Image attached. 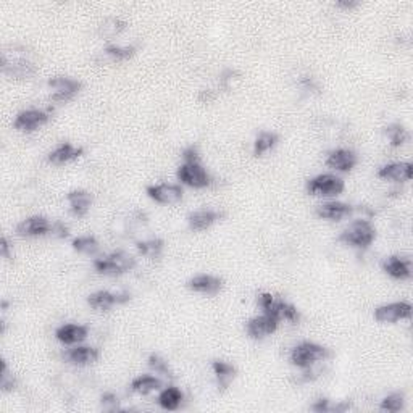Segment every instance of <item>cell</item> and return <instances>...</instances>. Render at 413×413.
<instances>
[{
    "instance_id": "obj_1",
    "label": "cell",
    "mask_w": 413,
    "mask_h": 413,
    "mask_svg": "<svg viewBox=\"0 0 413 413\" xmlns=\"http://www.w3.org/2000/svg\"><path fill=\"white\" fill-rule=\"evenodd\" d=\"M257 304L258 307L264 310V313L276 318L279 323L283 320L297 323L300 320V313L295 305L288 302V300L278 297V295H273L271 293L258 294Z\"/></svg>"
},
{
    "instance_id": "obj_2",
    "label": "cell",
    "mask_w": 413,
    "mask_h": 413,
    "mask_svg": "<svg viewBox=\"0 0 413 413\" xmlns=\"http://www.w3.org/2000/svg\"><path fill=\"white\" fill-rule=\"evenodd\" d=\"M328 357H330V349H326L325 346L317 344V342L304 341L290 350L289 360L294 367L300 370H308L318 363V361L326 360Z\"/></svg>"
},
{
    "instance_id": "obj_3",
    "label": "cell",
    "mask_w": 413,
    "mask_h": 413,
    "mask_svg": "<svg viewBox=\"0 0 413 413\" xmlns=\"http://www.w3.org/2000/svg\"><path fill=\"white\" fill-rule=\"evenodd\" d=\"M136 266V258L125 251L112 252L94 260V268L103 276H121Z\"/></svg>"
},
{
    "instance_id": "obj_4",
    "label": "cell",
    "mask_w": 413,
    "mask_h": 413,
    "mask_svg": "<svg viewBox=\"0 0 413 413\" xmlns=\"http://www.w3.org/2000/svg\"><path fill=\"white\" fill-rule=\"evenodd\" d=\"M377 239V229L368 220H354L344 231L339 234V241L346 246L355 248H367Z\"/></svg>"
},
{
    "instance_id": "obj_5",
    "label": "cell",
    "mask_w": 413,
    "mask_h": 413,
    "mask_svg": "<svg viewBox=\"0 0 413 413\" xmlns=\"http://www.w3.org/2000/svg\"><path fill=\"white\" fill-rule=\"evenodd\" d=\"M344 187V180L337 175H332V173H321V175L313 176L312 180L307 181L308 194L325 197V199H331V197L342 194Z\"/></svg>"
},
{
    "instance_id": "obj_6",
    "label": "cell",
    "mask_w": 413,
    "mask_h": 413,
    "mask_svg": "<svg viewBox=\"0 0 413 413\" xmlns=\"http://www.w3.org/2000/svg\"><path fill=\"white\" fill-rule=\"evenodd\" d=\"M176 176L178 181H181V184L189 186L192 189H204L212 182L210 173L200 162H184L178 168Z\"/></svg>"
},
{
    "instance_id": "obj_7",
    "label": "cell",
    "mask_w": 413,
    "mask_h": 413,
    "mask_svg": "<svg viewBox=\"0 0 413 413\" xmlns=\"http://www.w3.org/2000/svg\"><path fill=\"white\" fill-rule=\"evenodd\" d=\"M412 317V304L401 300V302L384 304L374 310V320L378 323H397L408 320Z\"/></svg>"
},
{
    "instance_id": "obj_8",
    "label": "cell",
    "mask_w": 413,
    "mask_h": 413,
    "mask_svg": "<svg viewBox=\"0 0 413 413\" xmlns=\"http://www.w3.org/2000/svg\"><path fill=\"white\" fill-rule=\"evenodd\" d=\"M49 86L52 89V102L62 103L72 100L76 96L81 89V83L68 76H54L49 79Z\"/></svg>"
},
{
    "instance_id": "obj_9",
    "label": "cell",
    "mask_w": 413,
    "mask_h": 413,
    "mask_svg": "<svg viewBox=\"0 0 413 413\" xmlns=\"http://www.w3.org/2000/svg\"><path fill=\"white\" fill-rule=\"evenodd\" d=\"M52 229H54V222L42 215H32L17 224V234L20 237H42L52 234Z\"/></svg>"
},
{
    "instance_id": "obj_10",
    "label": "cell",
    "mask_w": 413,
    "mask_h": 413,
    "mask_svg": "<svg viewBox=\"0 0 413 413\" xmlns=\"http://www.w3.org/2000/svg\"><path fill=\"white\" fill-rule=\"evenodd\" d=\"M145 192H147V195L153 202L162 205L178 204V202L182 200V195H184L182 187L180 184H173V182H160V184L147 186Z\"/></svg>"
},
{
    "instance_id": "obj_11",
    "label": "cell",
    "mask_w": 413,
    "mask_h": 413,
    "mask_svg": "<svg viewBox=\"0 0 413 413\" xmlns=\"http://www.w3.org/2000/svg\"><path fill=\"white\" fill-rule=\"evenodd\" d=\"M49 114L39 109H28L20 112L13 121V128L20 133H34L41 126H44L49 121Z\"/></svg>"
},
{
    "instance_id": "obj_12",
    "label": "cell",
    "mask_w": 413,
    "mask_h": 413,
    "mask_svg": "<svg viewBox=\"0 0 413 413\" xmlns=\"http://www.w3.org/2000/svg\"><path fill=\"white\" fill-rule=\"evenodd\" d=\"M278 326H279V321L276 320V318L266 315V313H262V315L252 317L251 320L246 323V332L248 337H252V339L260 341L276 332Z\"/></svg>"
},
{
    "instance_id": "obj_13",
    "label": "cell",
    "mask_w": 413,
    "mask_h": 413,
    "mask_svg": "<svg viewBox=\"0 0 413 413\" xmlns=\"http://www.w3.org/2000/svg\"><path fill=\"white\" fill-rule=\"evenodd\" d=\"M131 300V295L128 293H110V290H97V293L91 294L87 297L89 307L98 312H107L114 305L126 304Z\"/></svg>"
},
{
    "instance_id": "obj_14",
    "label": "cell",
    "mask_w": 413,
    "mask_h": 413,
    "mask_svg": "<svg viewBox=\"0 0 413 413\" xmlns=\"http://www.w3.org/2000/svg\"><path fill=\"white\" fill-rule=\"evenodd\" d=\"M357 162V153L350 149H336L331 150L326 157V167L331 170L339 171V173H349L355 168Z\"/></svg>"
},
{
    "instance_id": "obj_15",
    "label": "cell",
    "mask_w": 413,
    "mask_h": 413,
    "mask_svg": "<svg viewBox=\"0 0 413 413\" xmlns=\"http://www.w3.org/2000/svg\"><path fill=\"white\" fill-rule=\"evenodd\" d=\"M354 213V206L346 204V202L330 200L317 206V215L328 222H342Z\"/></svg>"
},
{
    "instance_id": "obj_16",
    "label": "cell",
    "mask_w": 413,
    "mask_h": 413,
    "mask_svg": "<svg viewBox=\"0 0 413 413\" xmlns=\"http://www.w3.org/2000/svg\"><path fill=\"white\" fill-rule=\"evenodd\" d=\"M187 288H189L192 293H197V294L215 295L222 290L223 279L218 278V276L206 275V273L195 275L194 278L187 281Z\"/></svg>"
},
{
    "instance_id": "obj_17",
    "label": "cell",
    "mask_w": 413,
    "mask_h": 413,
    "mask_svg": "<svg viewBox=\"0 0 413 413\" xmlns=\"http://www.w3.org/2000/svg\"><path fill=\"white\" fill-rule=\"evenodd\" d=\"M378 178L394 182H407L413 178V165L410 162H394L379 168Z\"/></svg>"
},
{
    "instance_id": "obj_18",
    "label": "cell",
    "mask_w": 413,
    "mask_h": 413,
    "mask_svg": "<svg viewBox=\"0 0 413 413\" xmlns=\"http://www.w3.org/2000/svg\"><path fill=\"white\" fill-rule=\"evenodd\" d=\"M2 73L17 79H30L34 76L36 67L34 63L26 59L8 60L6 55H2Z\"/></svg>"
},
{
    "instance_id": "obj_19",
    "label": "cell",
    "mask_w": 413,
    "mask_h": 413,
    "mask_svg": "<svg viewBox=\"0 0 413 413\" xmlns=\"http://www.w3.org/2000/svg\"><path fill=\"white\" fill-rule=\"evenodd\" d=\"M89 335V328L78 323H67V325L59 326L55 330V337L63 346H76L86 339Z\"/></svg>"
},
{
    "instance_id": "obj_20",
    "label": "cell",
    "mask_w": 413,
    "mask_h": 413,
    "mask_svg": "<svg viewBox=\"0 0 413 413\" xmlns=\"http://www.w3.org/2000/svg\"><path fill=\"white\" fill-rule=\"evenodd\" d=\"M98 350L96 347L91 346H73L72 349H67L63 352V359L68 363L76 365V367H86V365L94 363L98 359Z\"/></svg>"
},
{
    "instance_id": "obj_21",
    "label": "cell",
    "mask_w": 413,
    "mask_h": 413,
    "mask_svg": "<svg viewBox=\"0 0 413 413\" xmlns=\"http://www.w3.org/2000/svg\"><path fill=\"white\" fill-rule=\"evenodd\" d=\"M383 270L394 279L412 278V260L399 255H391L384 258Z\"/></svg>"
},
{
    "instance_id": "obj_22",
    "label": "cell",
    "mask_w": 413,
    "mask_h": 413,
    "mask_svg": "<svg viewBox=\"0 0 413 413\" xmlns=\"http://www.w3.org/2000/svg\"><path fill=\"white\" fill-rule=\"evenodd\" d=\"M220 218H222V213L217 210L200 209L187 215V224L192 231H205V229L213 226Z\"/></svg>"
},
{
    "instance_id": "obj_23",
    "label": "cell",
    "mask_w": 413,
    "mask_h": 413,
    "mask_svg": "<svg viewBox=\"0 0 413 413\" xmlns=\"http://www.w3.org/2000/svg\"><path fill=\"white\" fill-rule=\"evenodd\" d=\"M83 155V149L76 147V145L70 144V142H62L59 144L52 152L47 155V162L52 163V165H65V163H70L73 160H76Z\"/></svg>"
},
{
    "instance_id": "obj_24",
    "label": "cell",
    "mask_w": 413,
    "mask_h": 413,
    "mask_svg": "<svg viewBox=\"0 0 413 413\" xmlns=\"http://www.w3.org/2000/svg\"><path fill=\"white\" fill-rule=\"evenodd\" d=\"M67 200L70 204V212H72L74 217H78V218L84 217L92 205L91 192H87L84 189L70 191L67 194Z\"/></svg>"
},
{
    "instance_id": "obj_25",
    "label": "cell",
    "mask_w": 413,
    "mask_h": 413,
    "mask_svg": "<svg viewBox=\"0 0 413 413\" xmlns=\"http://www.w3.org/2000/svg\"><path fill=\"white\" fill-rule=\"evenodd\" d=\"M162 379L153 377V374H140V377L134 378L131 381V391L134 394H139V396H149L150 392L162 389Z\"/></svg>"
},
{
    "instance_id": "obj_26",
    "label": "cell",
    "mask_w": 413,
    "mask_h": 413,
    "mask_svg": "<svg viewBox=\"0 0 413 413\" xmlns=\"http://www.w3.org/2000/svg\"><path fill=\"white\" fill-rule=\"evenodd\" d=\"M182 399H184V396H182L180 388L167 386L165 389H162L160 394H158L157 402H158V405L163 408V410L173 412V410H178V408H180Z\"/></svg>"
},
{
    "instance_id": "obj_27",
    "label": "cell",
    "mask_w": 413,
    "mask_h": 413,
    "mask_svg": "<svg viewBox=\"0 0 413 413\" xmlns=\"http://www.w3.org/2000/svg\"><path fill=\"white\" fill-rule=\"evenodd\" d=\"M212 368L215 377L218 379V386L222 389L229 388V384H231L234 377H236V368H234L231 363L223 360H215L212 363Z\"/></svg>"
},
{
    "instance_id": "obj_28",
    "label": "cell",
    "mask_w": 413,
    "mask_h": 413,
    "mask_svg": "<svg viewBox=\"0 0 413 413\" xmlns=\"http://www.w3.org/2000/svg\"><path fill=\"white\" fill-rule=\"evenodd\" d=\"M278 140V134L271 133V131H262L255 138V142H253V153H255L257 157H262L264 153L270 152L271 149H275Z\"/></svg>"
},
{
    "instance_id": "obj_29",
    "label": "cell",
    "mask_w": 413,
    "mask_h": 413,
    "mask_svg": "<svg viewBox=\"0 0 413 413\" xmlns=\"http://www.w3.org/2000/svg\"><path fill=\"white\" fill-rule=\"evenodd\" d=\"M138 252L142 257H147L150 260H155L162 255L163 251V241L162 239H147V241L138 242Z\"/></svg>"
},
{
    "instance_id": "obj_30",
    "label": "cell",
    "mask_w": 413,
    "mask_h": 413,
    "mask_svg": "<svg viewBox=\"0 0 413 413\" xmlns=\"http://www.w3.org/2000/svg\"><path fill=\"white\" fill-rule=\"evenodd\" d=\"M72 246L74 251L84 253V255H96L100 251V246L94 236H79L72 242Z\"/></svg>"
},
{
    "instance_id": "obj_31",
    "label": "cell",
    "mask_w": 413,
    "mask_h": 413,
    "mask_svg": "<svg viewBox=\"0 0 413 413\" xmlns=\"http://www.w3.org/2000/svg\"><path fill=\"white\" fill-rule=\"evenodd\" d=\"M384 133H386L389 142H391L392 147H401V145L405 144L408 139L407 129L403 128L401 123H392V125L386 126Z\"/></svg>"
},
{
    "instance_id": "obj_32",
    "label": "cell",
    "mask_w": 413,
    "mask_h": 413,
    "mask_svg": "<svg viewBox=\"0 0 413 413\" xmlns=\"http://www.w3.org/2000/svg\"><path fill=\"white\" fill-rule=\"evenodd\" d=\"M403 407H405V397H403L402 392H392L386 396L379 403V408H381L383 412H401L403 410Z\"/></svg>"
},
{
    "instance_id": "obj_33",
    "label": "cell",
    "mask_w": 413,
    "mask_h": 413,
    "mask_svg": "<svg viewBox=\"0 0 413 413\" xmlns=\"http://www.w3.org/2000/svg\"><path fill=\"white\" fill-rule=\"evenodd\" d=\"M105 54L109 55L110 59L116 60V62H125V60H129L136 54V47L110 44V45H107Z\"/></svg>"
},
{
    "instance_id": "obj_34",
    "label": "cell",
    "mask_w": 413,
    "mask_h": 413,
    "mask_svg": "<svg viewBox=\"0 0 413 413\" xmlns=\"http://www.w3.org/2000/svg\"><path fill=\"white\" fill-rule=\"evenodd\" d=\"M147 365L150 370H153L157 374H162L165 378H173V373L170 367H168V361L165 359H162L158 354H150L147 359Z\"/></svg>"
},
{
    "instance_id": "obj_35",
    "label": "cell",
    "mask_w": 413,
    "mask_h": 413,
    "mask_svg": "<svg viewBox=\"0 0 413 413\" xmlns=\"http://www.w3.org/2000/svg\"><path fill=\"white\" fill-rule=\"evenodd\" d=\"M17 381L13 379V377L10 373H8V367H7V361L2 360V372H0V389H2L3 392H10L15 389Z\"/></svg>"
},
{
    "instance_id": "obj_36",
    "label": "cell",
    "mask_w": 413,
    "mask_h": 413,
    "mask_svg": "<svg viewBox=\"0 0 413 413\" xmlns=\"http://www.w3.org/2000/svg\"><path fill=\"white\" fill-rule=\"evenodd\" d=\"M182 160L184 162H200V153L194 145H189L182 150Z\"/></svg>"
},
{
    "instance_id": "obj_37",
    "label": "cell",
    "mask_w": 413,
    "mask_h": 413,
    "mask_svg": "<svg viewBox=\"0 0 413 413\" xmlns=\"http://www.w3.org/2000/svg\"><path fill=\"white\" fill-rule=\"evenodd\" d=\"M52 236L55 237H68V226H65L62 222H54V229H52Z\"/></svg>"
},
{
    "instance_id": "obj_38",
    "label": "cell",
    "mask_w": 413,
    "mask_h": 413,
    "mask_svg": "<svg viewBox=\"0 0 413 413\" xmlns=\"http://www.w3.org/2000/svg\"><path fill=\"white\" fill-rule=\"evenodd\" d=\"M0 255L3 258H10V242H8L7 237H2V241H0Z\"/></svg>"
},
{
    "instance_id": "obj_39",
    "label": "cell",
    "mask_w": 413,
    "mask_h": 413,
    "mask_svg": "<svg viewBox=\"0 0 413 413\" xmlns=\"http://www.w3.org/2000/svg\"><path fill=\"white\" fill-rule=\"evenodd\" d=\"M336 7L344 8V10H352V8L359 7V2H355V0H339V2H336Z\"/></svg>"
}]
</instances>
